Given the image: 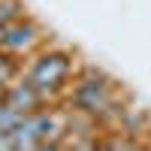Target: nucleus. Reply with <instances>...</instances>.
<instances>
[{
  "label": "nucleus",
  "instance_id": "nucleus-3",
  "mask_svg": "<svg viewBox=\"0 0 151 151\" xmlns=\"http://www.w3.org/2000/svg\"><path fill=\"white\" fill-rule=\"evenodd\" d=\"M70 76H73V58L67 52H60V48H45V52H40L30 60L24 79L48 100V97H55L58 91L67 88Z\"/></svg>",
  "mask_w": 151,
  "mask_h": 151
},
{
  "label": "nucleus",
  "instance_id": "nucleus-7",
  "mask_svg": "<svg viewBox=\"0 0 151 151\" xmlns=\"http://www.w3.org/2000/svg\"><path fill=\"white\" fill-rule=\"evenodd\" d=\"M18 76V64H15V58H9V55H0V88H6L12 79Z\"/></svg>",
  "mask_w": 151,
  "mask_h": 151
},
{
  "label": "nucleus",
  "instance_id": "nucleus-9",
  "mask_svg": "<svg viewBox=\"0 0 151 151\" xmlns=\"http://www.w3.org/2000/svg\"><path fill=\"white\" fill-rule=\"evenodd\" d=\"M106 148H136L139 142H133V139H109V142H103Z\"/></svg>",
  "mask_w": 151,
  "mask_h": 151
},
{
  "label": "nucleus",
  "instance_id": "nucleus-1",
  "mask_svg": "<svg viewBox=\"0 0 151 151\" xmlns=\"http://www.w3.org/2000/svg\"><path fill=\"white\" fill-rule=\"evenodd\" d=\"M70 130V115L67 112H48V109H36L30 115H24L21 124L9 133L12 148H55Z\"/></svg>",
  "mask_w": 151,
  "mask_h": 151
},
{
  "label": "nucleus",
  "instance_id": "nucleus-5",
  "mask_svg": "<svg viewBox=\"0 0 151 151\" xmlns=\"http://www.w3.org/2000/svg\"><path fill=\"white\" fill-rule=\"evenodd\" d=\"M3 103L9 106V109H15V112H21V115H30V112H36V109H42V103H45V97L36 91V88L27 82V79H21V82H15V85H6L3 88Z\"/></svg>",
  "mask_w": 151,
  "mask_h": 151
},
{
  "label": "nucleus",
  "instance_id": "nucleus-4",
  "mask_svg": "<svg viewBox=\"0 0 151 151\" xmlns=\"http://www.w3.org/2000/svg\"><path fill=\"white\" fill-rule=\"evenodd\" d=\"M45 33L42 27L36 24L33 18H12L6 27H0V55H9V58H30L36 48L42 45Z\"/></svg>",
  "mask_w": 151,
  "mask_h": 151
},
{
  "label": "nucleus",
  "instance_id": "nucleus-10",
  "mask_svg": "<svg viewBox=\"0 0 151 151\" xmlns=\"http://www.w3.org/2000/svg\"><path fill=\"white\" fill-rule=\"evenodd\" d=\"M0 100H3V88H0Z\"/></svg>",
  "mask_w": 151,
  "mask_h": 151
},
{
  "label": "nucleus",
  "instance_id": "nucleus-2",
  "mask_svg": "<svg viewBox=\"0 0 151 151\" xmlns=\"http://www.w3.org/2000/svg\"><path fill=\"white\" fill-rule=\"evenodd\" d=\"M73 106L79 115L85 118H109V115H115V112H121L118 106V91H115V82H109L103 73H97V70H85L79 76V82H76L73 88Z\"/></svg>",
  "mask_w": 151,
  "mask_h": 151
},
{
  "label": "nucleus",
  "instance_id": "nucleus-6",
  "mask_svg": "<svg viewBox=\"0 0 151 151\" xmlns=\"http://www.w3.org/2000/svg\"><path fill=\"white\" fill-rule=\"evenodd\" d=\"M21 112H15V109H9L6 103H3V100H0V130H3V133H12V130H15L18 127V124H21Z\"/></svg>",
  "mask_w": 151,
  "mask_h": 151
},
{
  "label": "nucleus",
  "instance_id": "nucleus-8",
  "mask_svg": "<svg viewBox=\"0 0 151 151\" xmlns=\"http://www.w3.org/2000/svg\"><path fill=\"white\" fill-rule=\"evenodd\" d=\"M18 15H21L18 0H0V27H6V24L12 18H18Z\"/></svg>",
  "mask_w": 151,
  "mask_h": 151
}]
</instances>
